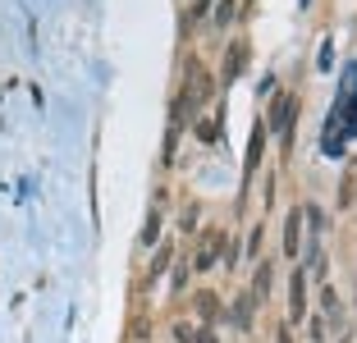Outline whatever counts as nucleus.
Instances as JSON below:
<instances>
[{
    "mask_svg": "<svg viewBox=\"0 0 357 343\" xmlns=\"http://www.w3.org/2000/svg\"><path fill=\"white\" fill-rule=\"evenodd\" d=\"M178 96L188 101L192 114H202L211 105V96H215V73H211V64L202 60V55H183V73H178Z\"/></svg>",
    "mask_w": 357,
    "mask_h": 343,
    "instance_id": "1",
    "label": "nucleus"
},
{
    "mask_svg": "<svg viewBox=\"0 0 357 343\" xmlns=\"http://www.w3.org/2000/svg\"><path fill=\"white\" fill-rule=\"evenodd\" d=\"M197 247H192V275H211L215 270V266H225V247H229V234H225V229H197Z\"/></svg>",
    "mask_w": 357,
    "mask_h": 343,
    "instance_id": "2",
    "label": "nucleus"
},
{
    "mask_svg": "<svg viewBox=\"0 0 357 343\" xmlns=\"http://www.w3.org/2000/svg\"><path fill=\"white\" fill-rule=\"evenodd\" d=\"M294 124H298V96L294 92H280L271 101V119H266V133H275L280 151L289 156L294 151Z\"/></svg>",
    "mask_w": 357,
    "mask_h": 343,
    "instance_id": "3",
    "label": "nucleus"
},
{
    "mask_svg": "<svg viewBox=\"0 0 357 343\" xmlns=\"http://www.w3.org/2000/svg\"><path fill=\"white\" fill-rule=\"evenodd\" d=\"M188 312H192V321H197L202 330H211V325H220V321H225V298H220L215 289H192Z\"/></svg>",
    "mask_w": 357,
    "mask_h": 343,
    "instance_id": "4",
    "label": "nucleus"
},
{
    "mask_svg": "<svg viewBox=\"0 0 357 343\" xmlns=\"http://www.w3.org/2000/svg\"><path fill=\"white\" fill-rule=\"evenodd\" d=\"M257 307H261V302H257L248 289H238V293H234V302L225 307V321H229L234 330H243V334H248V330L257 325Z\"/></svg>",
    "mask_w": 357,
    "mask_h": 343,
    "instance_id": "5",
    "label": "nucleus"
},
{
    "mask_svg": "<svg viewBox=\"0 0 357 343\" xmlns=\"http://www.w3.org/2000/svg\"><path fill=\"white\" fill-rule=\"evenodd\" d=\"M248 60H252V46H248V37H234V42L225 46L220 83H238V78H243V69H248Z\"/></svg>",
    "mask_w": 357,
    "mask_h": 343,
    "instance_id": "6",
    "label": "nucleus"
},
{
    "mask_svg": "<svg viewBox=\"0 0 357 343\" xmlns=\"http://www.w3.org/2000/svg\"><path fill=\"white\" fill-rule=\"evenodd\" d=\"M160 206H165V192H156V201H151L147 220H142V234H137V247H142V252H156V247H160V229H165V215H160Z\"/></svg>",
    "mask_w": 357,
    "mask_h": 343,
    "instance_id": "7",
    "label": "nucleus"
},
{
    "mask_svg": "<svg viewBox=\"0 0 357 343\" xmlns=\"http://www.w3.org/2000/svg\"><path fill=\"white\" fill-rule=\"evenodd\" d=\"M303 234H307V224H303V201L298 206H289V215H284V238H280V247H284V257H298L303 252Z\"/></svg>",
    "mask_w": 357,
    "mask_h": 343,
    "instance_id": "8",
    "label": "nucleus"
},
{
    "mask_svg": "<svg viewBox=\"0 0 357 343\" xmlns=\"http://www.w3.org/2000/svg\"><path fill=\"white\" fill-rule=\"evenodd\" d=\"M321 321H326L330 330H344V325H348V307H344V298L335 293V284H321Z\"/></svg>",
    "mask_w": 357,
    "mask_h": 343,
    "instance_id": "9",
    "label": "nucleus"
},
{
    "mask_svg": "<svg viewBox=\"0 0 357 343\" xmlns=\"http://www.w3.org/2000/svg\"><path fill=\"white\" fill-rule=\"evenodd\" d=\"M307 270H294L289 275V321L294 325H303L307 321Z\"/></svg>",
    "mask_w": 357,
    "mask_h": 343,
    "instance_id": "10",
    "label": "nucleus"
},
{
    "mask_svg": "<svg viewBox=\"0 0 357 343\" xmlns=\"http://www.w3.org/2000/svg\"><path fill=\"white\" fill-rule=\"evenodd\" d=\"M266 124H252V137H248V156H243V188L252 183V174L261 169V151H266Z\"/></svg>",
    "mask_w": 357,
    "mask_h": 343,
    "instance_id": "11",
    "label": "nucleus"
},
{
    "mask_svg": "<svg viewBox=\"0 0 357 343\" xmlns=\"http://www.w3.org/2000/svg\"><path fill=\"white\" fill-rule=\"evenodd\" d=\"M169 266H174V238H165L156 252H151V266H147V280H142V289H151L156 280H165Z\"/></svg>",
    "mask_w": 357,
    "mask_h": 343,
    "instance_id": "12",
    "label": "nucleus"
},
{
    "mask_svg": "<svg viewBox=\"0 0 357 343\" xmlns=\"http://www.w3.org/2000/svg\"><path fill=\"white\" fill-rule=\"evenodd\" d=\"M339 211H353L357 206V156L344 165V174H339V197H335Z\"/></svg>",
    "mask_w": 357,
    "mask_h": 343,
    "instance_id": "13",
    "label": "nucleus"
},
{
    "mask_svg": "<svg viewBox=\"0 0 357 343\" xmlns=\"http://www.w3.org/2000/svg\"><path fill=\"white\" fill-rule=\"evenodd\" d=\"M215 10V0H188V10H183V23H178V37H192V32L206 23V14Z\"/></svg>",
    "mask_w": 357,
    "mask_h": 343,
    "instance_id": "14",
    "label": "nucleus"
},
{
    "mask_svg": "<svg viewBox=\"0 0 357 343\" xmlns=\"http://www.w3.org/2000/svg\"><path fill=\"white\" fill-rule=\"evenodd\" d=\"M275 289V261H257V270H252V284H248V293H252L257 302H266Z\"/></svg>",
    "mask_w": 357,
    "mask_h": 343,
    "instance_id": "15",
    "label": "nucleus"
},
{
    "mask_svg": "<svg viewBox=\"0 0 357 343\" xmlns=\"http://www.w3.org/2000/svg\"><path fill=\"white\" fill-rule=\"evenodd\" d=\"M238 23V0H215V10H211V28L225 32Z\"/></svg>",
    "mask_w": 357,
    "mask_h": 343,
    "instance_id": "16",
    "label": "nucleus"
},
{
    "mask_svg": "<svg viewBox=\"0 0 357 343\" xmlns=\"http://www.w3.org/2000/svg\"><path fill=\"white\" fill-rule=\"evenodd\" d=\"M303 224H307V234L321 243V234H326V211H321V201H303Z\"/></svg>",
    "mask_w": 357,
    "mask_h": 343,
    "instance_id": "17",
    "label": "nucleus"
},
{
    "mask_svg": "<svg viewBox=\"0 0 357 343\" xmlns=\"http://www.w3.org/2000/svg\"><path fill=\"white\" fill-rule=\"evenodd\" d=\"M165 280H169V293H183V289H188V280H192V261L188 257H174V266H169Z\"/></svg>",
    "mask_w": 357,
    "mask_h": 343,
    "instance_id": "18",
    "label": "nucleus"
},
{
    "mask_svg": "<svg viewBox=\"0 0 357 343\" xmlns=\"http://www.w3.org/2000/svg\"><path fill=\"white\" fill-rule=\"evenodd\" d=\"M197 224H202V201L188 197L183 211H178V234H197Z\"/></svg>",
    "mask_w": 357,
    "mask_h": 343,
    "instance_id": "19",
    "label": "nucleus"
},
{
    "mask_svg": "<svg viewBox=\"0 0 357 343\" xmlns=\"http://www.w3.org/2000/svg\"><path fill=\"white\" fill-rule=\"evenodd\" d=\"M197 334H202V325L188 321V316H183V321H169V339L174 343H197Z\"/></svg>",
    "mask_w": 357,
    "mask_h": 343,
    "instance_id": "20",
    "label": "nucleus"
},
{
    "mask_svg": "<svg viewBox=\"0 0 357 343\" xmlns=\"http://www.w3.org/2000/svg\"><path fill=\"white\" fill-rule=\"evenodd\" d=\"M307 339H312V343H330V325L326 321H321V316H307Z\"/></svg>",
    "mask_w": 357,
    "mask_h": 343,
    "instance_id": "21",
    "label": "nucleus"
},
{
    "mask_svg": "<svg viewBox=\"0 0 357 343\" xmlns=\"http://www.w3.org/2000/svg\"><path fill=\"white\" fill-rule=\"evenodd\" d=\"M261 238H266V224H252V234H248V257H261Z\"/></svg>",
    "mask_w": 357,
    "mask_h": 343,
    "instance_id": "22",
    "label": "nucleus"
},
{
    "mask_svg": "<svg viewBox=\"0 0 357 343\" xmlns=\"http://www.w3.org/2000/svg\"><path fill=\"white\" fill-rule=\"evenodd\" d=\"M197 137H202V142H220V133H215L211 119H197Z\"/></svg>",
    "mask_w": 357,
    "mask_h": 343,
    "instance_id": "23",
    "label": "nucleus"
},
{
    "mask_svg": "<svg viewBox=\"0 0 357 343\" xmlns=\"http://www.w3.org/2000/svg\"><path fill=\"white\" fill-rule=\"evenodd\" d=\"M275 343H294V330H289V325H280V330H275Z\"/></svg>",
    "mask_w": 357,
    "mask_h": 343,
    "instance_id": "24",
    "label": "nucleus"
},
{
    "mask_svg": "<svg viewBox=\"0 0 357 343\" xmlns=\"http://www.w3.org/2000/svg\"><path fill=\"white\" fill-rule=\"evenodd\" d=\"M197 343H220V339H215V330H202V334H197Z\"/></svg>",
    "mask_w": 357,
    "mask_h": 343,
    "instance_id": "25",
    "label": "nucleus"
},
{
    "mask_svg": "<svg viewBox=\"0 0 357 343\" xmlns=\"http://www.w3.org/2000/svg\"><path fill=\"white\" fill-rule=\"evenodd\" d=\"M353 224H357V206H353Z\"/></svg>",
    "mask_w": 357,
    "mask_h": 343,
    "instance_id": "26",
    "label": "nucleus"
},
{
    "mask_svg": "<svg viewBox=\"0 0 357 343\" xmlns=\"http://www.w3.org/2000/svg\"><path fill=\"white\" fill-rule=\"evenodd\" d=\"M344 343H348V339H344Z\"/></svg>",
    "mask_w": 357,
    "mask_h": 343,
    "instance_id": "27",
    "label": "nucleus"
}]
</instances>
